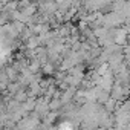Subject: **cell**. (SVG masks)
<instances>
[{
  "label": "cell",
  "instance_id": "1",
  "mask_svg": "<svg viewBox=\"0 0 130 130\" xmlns=\"http://www.w3.org/2000/svg\"><path fill=\"white\" fill-rule=\"evenodd\" d=\"M5 74L9 80V83H17L19 78H20V72L17 69H14L11 64H8V66H5Z\"/></svg>",
  "mask_w": 130,
  "mask_h": 130
},
{
  "label": "cell",
  "instance_id": "2",
  "mask_svg": "<svg viewBox=\"0 0 130 130\" xmlns=\"http://www.w3.org/2000/svg\"><path fill=\"white\" fill-rule=\"evenodd\" d=\"M28 71H29L31 74H34V75H37V74H40V72H41V64H40V61H38L37 58H34V60H31V61H29Z\"/></svg>",
  "mask_w": 130,
  "mask_h": 130
},
{
  "label": "cell",
  "instance_id": "3",
  "mask_svg": "<svg viewBox=\"0 0 130 130\" xmlns=\"http://www.w3.org/2000/svg\"><path fill=\"white\" fill-rule=\"evenodd\" d=\"M57 72V69H55V66L52 63H46V64H43L41 66V74L44 75V77H54V74Z\"/></svg>",
  "mask_w": 130,
  "mask_h": 130
},
{
  "label": "cell",
  "instance_id": "4",
  "mask_svg": "<svg viewBox=\"0 0 130 130\" xmlns=\"http://www.w3.org/2000/svg\"><path fill=\"white\" fill-rule=\"evenodd\" d=\"M63 104H61V100H51L49 101V112H54V113H60Z\"/></svg>",
  "mask_w": 130,
  "mask_h": 130
},
{
  "label": "cell",
  "instance_id": "5",
  "mask_svg": "<svg viewBox=\"0 0 130 130\" xmlns=\"http://www.w3.org/2000/svg\"><path fill=\"white\" fill-rule=\"evenodd\" d=\"M103 107H104V110H106L109 115H112V113H115V110H116V107H118V103H116L115 100L109 98V101H107Z\"/></svg>",
  "mask_w": 130,
  "mask_h": 130
},
{
  "label": "cell",
  "instance_id": "6",
  "mask_svg": "<svg viewBox=\"0 0 130 130\" xmlns=\"http://www.w3.org/2000/svg\"><path fill=\"white\" fill-rule=\"evenodd\" d=\"M29 96H28V93H26V90H19L14 96H12V100L14 101H17L19 104H23V103H26V100H28Z\"/></svg>",
  "mask_w": 130,
  "mask_h": 130
},
{
  "label": "cell",
  "instance_id": "7",
  "mask_svg": "<svg viewBox=\"0 0 130 130\" xmlns=\"http://www.w3.org/2000/svg\"><path fill=\"white\" fill-rule=\"evenodd\" d=\"M11 26L14 28V31H15L19 35L26 29V25H23V23H20V22H12V23H11Z\"/></svg>",
  "mask_w": 130,
  "mask_h": 130
},
{
  "label": "cell",
  "instance_id": "8",
  "mask_svg": "<svg viewBox=\"0 0 130 130\" xmlns=\"http://www.w3.org/2000/svg\"><path fill=\"white\" fill-rule=\"evenodd\" d=\"M32 3L31 2H28V0H25V2H17V9L19 11H25L26 8H29Z\"/></svg>",
  "mask_w": 130,
  "mask_h": 130
},
{
  "label": "cell",
  "instance_id": "9",
  "mask_svg": "<svg viewBox=\"0 0 130 130\" xmlns=\"http://www.w3.org/2000/svg\"><path fill=\"white\" fill-rule=\"evenodd\" d=\"M122 54H124V55H130V41L122 47Z\"/></svg>",
  "mask_w": 130,
  "mask_h": 130
},
{
  "label": "cell",
  "instance_id": "10",
  "mask_svg": "<svg viewBox=\"0 0 130 130\" xmlns=\"http://www.w3.org/2000/svg\"><path fill=\"white\" fill-rule=\"evenodd\" d=\"M128 100H130V93H128Z\"/></svg>",
  "mask_w": 130,
  "mask_h": 130
}]
</instances>
